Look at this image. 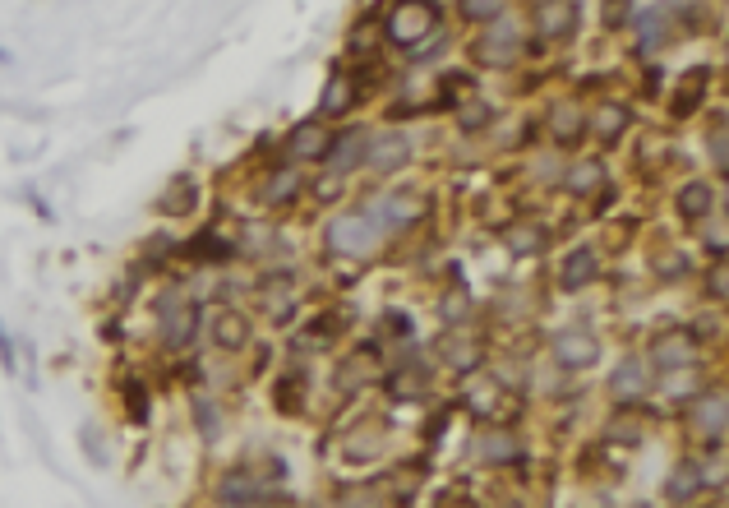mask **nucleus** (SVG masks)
<instances>
[{"mask_svg":"<svg viewBox=\"0 0 729 508\" xmlns=\"http://www.w3.org/2000/svg\"><path fill=\"white\" fill-rule=\"evenodd\" d=\"M383 236H388V231H383L379 213H374L370 204L360 208V213L337 218L333 227H328V245H333L337 254H374V245H379Z\"/></svg>","mask_w":729,"mask_h":508,"instance_id":"obj_1","label":"nucleus"},{"mask_svg":"<svg viewBox=\"0 0 729 508\" xmlns=\"http://www.w3.org/2000/svg\"><path fill=\"white\" fill-rule=\"evenodd\" d=\"M157 315H162V342L167 347H190L199 338V305L190 296H180V291H167L162 301H157Z\"/></svg>","mask_w":729,"mask_h":508,"instance_id":"obj_2","label":"nucleus"},{"mask_svg":"<svg viewBox=\"0 0 729 508\" xmlns=\"http://www.w3.org/2000/svg\"><path fill=\"white\" fill-rule=\"evenodd\" d=\"M434 24H439V10L434 5H397L388 14V37H393L397 47H416Z\"/></svg>","mask_w":729,"mask_h":508,"instance_id":"obj_3","label":"nucleus"},{"mask_svg":"<svg viewBox=\"0 0 729 508\" xmlns=\"http://www.w3.org/2000/svg\"><path fill=\"white\" fill-rule=\"evenodd\" d=\"M725 421H729V402L720 388H711V393H697L693 402V430L702 439H711V448L725 444Z\"/></svg>","mask_w":729,"mask_h":508,"instance_id":"obj_4","label":"nucleus"},{"mask_svg":"<svg viewBox=\"0 0 729 508\" xmlns=\"http://www.w3.org/2000/svg\"><path fill=\"white\" fill-rule=\"evenodd\" d=\"M517 56H522V33H517L513 24H494L485 28V37L476 42V61L480 65H513Z\"/></svg>","mask_w":729,"mask_h":508,"instance_id":"obj_5","label":"nucleus"},{"mask_svg":"<svg viewBox=\"0 0 729 508\" xmlns=\"http://www.w3.org/2000/svg\"><path fill=\"white\" fill-rule=\"evenodd\" d=\"M554 361H559L563 370H586V365H596L600 361L596 333H586V328H568V333H559V338H554Z\"/></svg>","mask_w":729,"mask_h":508,"instance_id":"obj_6","label":"nucleus"},{"mask_svg":"<svg viewBox=\"0 0 729 508\" xmlns=\"http://www.w3.org/2000/svg\"><path fill=\"white\" fill-rule=\"evenodd\" d=\"M411 134H370V144H365V167L374 171H397L402 162L411 158Z\"/></svg>","mask_w":729,"mask_h":508,"instance_id":"obj_7","label":"nucleus"},{"mask_svg":"<svg viewBox=\"0 0 729 508\" xmlns=\"http://www.w3.org/2000/svg\"><path fill=\"white\" fill-rule=\"evenodd\" d=\"M651 361H656L665 375L697 365V342H693V333H665V338H656V347H651Z\"/></svg>","mask_w":729,"mask_h":508,"instance_id":"obj_8","label":"nucleus"},{"mask_svg":"<svg viewBox=\"0 0 729 508\" xmlns=\"http://www.w3.org/2000/svg\"><path fill=\"white\" fill-rule=\"evenodd\" d=\"M374 213H379V222H383V231H397V227H411V222L420 218V199L416 194H407V190H393V194H379L374 199Z\"/></svg>","mask_w":729,"mask_h":508,"instance_id":"obj_9","label":"nucleus"},{"mask_svg":"<svg viewBox=\"0 0 729 508\" xmlns=\"http://www.w3.org/2000/svg\"><path fill=\"white\" fill-rule=\"evenodd\" d=\"M287 148H291V158H300V162H328L333 134L323 130L319 121H305V125H296V130H291Z\"/></svg>","mask_w":729,"mask_h":508,"instance_id":"obj_10","label":"nucleus"},{"mask_svg":"<svg viewBox=\"0 0 729 508\" xmlns=\"http://www.w3.org/2000/svg\"><path fill=\"white\" fill-rule=\"evenodd\" d=\"M628 24L637 28V47L642 51H656L665 37H670V10H660V5H637V10H628Z\"/></svg>","mask_w":729,"mask_h":508,"instance_id":"obj_11","label":"nucleus"},{"mask_svg":"<svg viewBox=\"0 0 729 508\" xmlns=\"http://www.w3.org/2000/svg\"><path fill=\"white\" fill-rule=\"evenodd\" d=\"M651 388V375H646V361H637V356H628V361L614 365L610 375V398L614 402H637Z\"/></svg>","mask_w":729,"mask_h":508,"instance_id":"obj_12","label":"nucleus"},{"mask_svg":"<svg viewBox=\"0 0 729 508\" xmlns=\"http://www.w3.org/2000/svg\"><path fill=\"white\" fill-rule=\"evenodd\" d=\"M365 144H370V130H347L333 134V148H328V162H333L337 176H351L356 167H365Z\"/></svg>","mask_w":729,"mask_h":508,"instance_id":"obj_13","label":"nucleus"},{"mask_svg":"<svg viewBox=\"0 0 729 508\" xmlns=\"http://www.w3.org/2000/svg\"><path fill=\"white\" fill-rule=\"evenodd\" d=\"M596 273H600V254L591 250V245H577V250H568V259H563L559 282H563V291H582L596 282Z\"/></svg>","mask_w":729,"mask_h":508,"instance_id":"obj_14","label":"nucleus"},{"mask_svg":"<svg viewBox=\"0 0 729 508\" xmlns=\"http://www.w3.org/2000/svg\"><path fill=\"white\" fill-rule=\"evenodd\" d=\"M577 19H582V5H573V0H540L536 5V28L545 37H568L577 28Z\"/></svg>","mask_w":729,"mask_h":508,"instance_id":"obj_15","label":"nucleus"},{"mask_svg":"<svg viewBox=\"0 0 729 508\" xmlns=\"http://www.w3.org/2000/svg\"><path fill=\"white\" fill-rule=\"evenodd\" d=\"M628 125H633V107L628 102H596V116H591V130H596V139H605V144H619L623 134H628Z\"/></svg>","mask_w":729,"mask_h":508,"instance_id":"obj_16","label":"nucleus"},{"mask_svg":"<svg viewBox=\"0 0 729 508\" xmlns=\"http://www.w3.org/2000/svg\"><path fill=\"white\" fill-rule=\"evenodd\" d=\"M240 245L227 241V236H217V231H199L194 241H185V254L190 259H199V264H227V259H236Z\"/></svg>","mask_w":729,"mask_h":508,"instance_id":"obj_17","label":"nucleus"},{"mask_svg":"<svg viewBox=\"0 0 729 508\" xmlns=\"http://www.w3.org/2000/svg\"><path fill=\"white\" fill-rule=\"evenodd\" d=\"M674 208H679L688 222H702V218H711V208H716V190L706 181H688L679 194H674Z\"/></svg>","mask_w":729,"mask_h":508,"instance_id":"obj_18","label":"nucleus"},{"mask_svg":"<svg viewBox=\"0 0 729 508\" xmlns=\"http://www.w3.org/2000/svg\"><path fill=\"white\" fill-rule=\"evenodd\" d=\"M702 485H706V467H702V462H679V467L670 472V481H665V495H670V504H688Z\"/></svg>","mask_w":729,"mask_h":508,"instance_id":"obj_19","label":"nucleus"},{"mask_svg":"<svg viewBox=\"0 0 729 508\" xmlns=\"http://www.w3.org/2000/svg\"><path fill=\"white\" fill-rule=\"evenodd\" d=\"M222 499H227L231 508H245V504H259L263 499V481L254 472H227V481H222Z\"/></svg>","mask_w":729,"mask_h":508,"instance_id":"obj_20","label":"nucleus"},{"mask_svg":"<svg viewBox=\"0 0 729 508\" xmlns=\"http://www.w3.org/2000/svg\"><path fill=\"white\" fill-rule=\"evenodd\" d=\"M550 130H554V139H559V144H577V139H582V130H586L582 107H577V102H554Z\"/></svg>","mask_w":729,"mask_h":508,"instance_id":"obj_21","label":"nucleus"},{"mask_svg":"<svg viewBox=\"0 0 729 508\" xmlns=\"http://www.w3.org/2000/svg\"><path fill=\"white\" fill-rule=\"evenodd\" d=\"M213 342L227 351H240L245 342H250V319L236 315V310H222V315L213 319Z\"/></svg>","mask_w":729,"mask_h":508,"instance_id":"obj_22","label":"nucleus"},{"mask_svg":"<svg viewBox=\"0 0 729 508\" xmlns=\"http://www.w3.org/2000/svg\"><path fill=\"white\" fill-rule=\"evenodd\" d=\"M476 453L485 462H517L522 458V444H517V435H508V430H485V435L476 439Z\"/></svg>","mask_w":729,"mask_h":508,"instance_id":"obj_23","label":"nucleus"},{"mask_svg":"<svg viewBox=\"0 0 729 508\" xmlns=\"http://www.w3.org/2000/svg\"><path fill=\"white\" fill-rule=\"evenodd\" d=\"M194 204H199V185H194L190 176H176V181H171V190L162 194V199H157V208H162L167 218H180V213H190Z\"/></svg>","mask_w":729,"mask_h":508,"instance_id":"obj_24","label":"nucleus"},{"mask_svg":"<svg viewBox=\"0 0 729 508\" xmlns=\"http://www.w3.org/2000/svg\"><path fill=\"white\" fill-rule=\"evenodd\" d=\"M706 79H711V70H706V65H697V70L679 84V93H674V116H679V121H683V116H693V111L702 107V88H706Z\"/></svg>","mask_w":729,"mask_h":508,"instance_id":"obj_25","label":"nucleus"},{"mask_svg":"<svg viewBox=\"0 0 729 508\" xmlns=\"http://www.w3.org/2000/svg\"><path fill=\"white\" fill-rule=\"evenodd\" d=\"M300 181H305L300 171H273V176H268V185H263V204H268V208L291 204V199L300 194Z\"/></svg>","mask_w":729,"mask_h":508,"instance_id":"obj_26","label":"nucleus"},{"mask_svg":"<svg viewBox=\"0 0 729 508\" xmlns=\"http://www.w3.org/2000/svg\"><path fill=\"white\" fill-rule=\"evenodd\" d=\"M351 107H356V84L337 74L333 84L323 88V116H342V111H351Z\"/></svg>","mask_w":729,"mask_h":508,"instance_id":"obj_27","label":"nucleus"},{"mask_svg":"<svg viewBox=\"0 0 729 508\" xmlns=\"http://www.w3.org/2000/svg\"><path fill=\"white\" fill-rule=\"evenodd\" d=\"M600 181H605V167H600V162H577V167L563 176V190L568 194H591Z\"/></svg>","mask_w":729,"mask_h":508,"instance_id":"obj_28","label":"nucleus"},{"mask_svg":"<svg viewBox=\"0 0 729 508\" xmlns=\"http://www.w3.org/2000/svg\"><path fill=\"white\" fill-rule=\"evenodd\" d=\"M508 250L513 254H540L545 250V231H540L536 222H522V227L508 231Z\"/></svg>","mask_w":729,"mask_h":508,"instance_id":"obj_29","label":"nucleus"},{"mask_svg":"<svg viewBox=\"0 0 729 508\" xmlns=\"http://www.w3.org/2000/svg\"><path fill=\"white\" fill-rule=\"evenodd\" d=\"M194 421H199V435L204 439H217L222 435V416H217V402L213 398H194Z\"/></svg>","mask_w":729,"mask_h":508,"instance_id":"obj_30","label":"nucleus"},{"mask_svg":"<svg viewBox=\"0 0 729 508\" xmlns=\"http://www.w3.org/2000/svg\"><path fill=\"white\" fill-rule=\"evenodd\" d=\"M443 351L453 356V370H462V375H467V370H476V361L485 356V351H480V342H443Z\"/></svg>","mask_w":729,"mask_h":508,"instance_id":"obj_31","label":"nucleus"},{"mask_svg":"<svg viewBox=\"0 0 729 508\" xmlns=\"http://www.w3.org/2000/svg\"><path fill=\"white\" fill-rule=\"evenodd\" d=\"M462 14H467L471 24H499L503 5H499V0H467V5H462Z\"/></svg>","mask_w":729,"mask_h":508,"instance_id":"obj_32","label":"nucleus"},{"mask_svg":"<svg viewBox=\"0 0 729 508\" xmlns=\"http://www.w3.org/2000/svg\"><path fill=\"white\" fill-rule=\"evenodd\" d=\"M656 273H660V278H683V273H688V259H683L679 250H674V254H660V259H656Z\"/></svg>","mask_w":729,"mask_h":508,"instance_id":"obj_33","label":"nucleus"},{"mask_svg":"<svg viewBox=\"0 0 729 508\" xmlns=\"http://www.w3.org/2000/svg\"><path fill=\"white\" fill-rule=\"evenodd\" d=\"M263 245H277V250H282V241H277L273 231H263V227L245 231V250H250V254H263Z\"/></svg>","mask_w":729,"mask_h":508,"instance_id":"obj_34","label":"nucleus"},{"mask_svg":"<svg viewBox=\"0 0 729 508\" xmlns=\"http://www.w3.org/2000/svg\"><path fill=\"white\" fill-rule=\"evenodd\" d=\"M337 508H379V495L374 490H347V495L337 499Z\"/></svg>","mask_w":729,"mask_h":508,"instance_id":"obj_35","label":"nucleus"},{"mask_svg":"<svg viewBox=\"0 0 729 508\" xmlns=\"http://www.w3.org/2000/svg\"><path fill=\"white\" fill-rule=\"evenodd\" d=\"M706 144H711V162H716V171H720V176H725V171H729V153H725V130H716V134H711V139H706Z\"/></svg>","mask_w":729,"mask_h":508,"instance_id":"obj_36","label":"nucleus"},{"mask_svg":"<svg viewBox=\"0 0 729 508\" xmlns=\"http://www.w3.org/2000/svg\"><path fill=\"white\" fill-rule=\"evenodd\" d=\"M374 453H379V435L374 439H347V458H374Z\"/></svg>","mask_w":729,"mask_h":508,"instance_id":"obj_37","label":"nucleus"},{"mask_svg":"<svg viewBox=\"0 0 729 508\" xmlns=\"http://www.w3.org/2000/svg\"><path fill=\"white\" fill-rule=\"evenodd\" d=\"M490 116H494V111L485 107V102H480V107H467V111H462V125H467V130H476V125H490Z\"/></svg>","mask_w":729,"mask_h":508,"instance_id":"obj_38","label":"nucleus"},{"mask_svg":"<svg viewBox=\"0 0 729 508\" xmlns=\"http://www.w3.org/2000/svg\"><path fill=\"white\" fill-rule=\"evenodd\" d=\"M711 296H716V301H725V264L711 268Z\"/></svg>","mask_w":729,"mask_h":508,"instance_id":"obj_39","label":"nucleus"},{"mask_svg":"<svg viewBox=\"0 0 729 508\" xmlns=\"http://www.w3.org/2000/svg\"><path fill=\"white\" fill-rule=\"evenodd\" d=\"M388 328H393V333H411V319L407 315H388Z\"/></svg>","mask_w":729,"mask_h":508,"instance_id":"obj_40","label":"nucleus"},{"mask_svg":"<svg viewBox=\"0 0 729 508\" xmlns=\"http://www.w3.org/2000/svg\"><path fill=\"white\" fill-rule=\"evenodd\" d=\"M0 356H5V365H14V342L5 338V328H0Z\"/></svg>","mask_w":729,"mask_h":508,"instance_id":"obj_41","label":"nucleus"},{"mask_svg":"<svg viewBox=\"0 0 729 508\" xmlns=\"http://www.w3.org/2000/svg\"><path fill=\"white\" fill-rule=\"evenodd\" d=\"M439 508H476L471 499H439Z\"/></svg>","mask_w":729,"mask_h":508,"instance_id":"obj_42","label":"nucleus"}]
</instances>
